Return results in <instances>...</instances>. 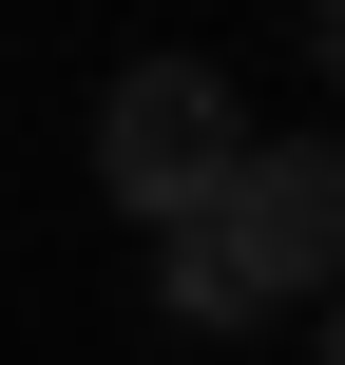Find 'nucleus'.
I'll list each match as a JSON object with an SVG mask.
<instances>
[{
  "instance_id": "nucleus-1",
  "label": "nucleus",
  "mask_w": 345,
  "mask_h": 365,
  "mask_svg": "<svg viewBox=\"0 0 345 365\" xmlns=\"http://www.w3.org/2000/svg\"><path fill=\"white\" fill-rule=\"evenodd\" d=\"M230 154H250V115H230L211 58H134V77L96 96V173H115V212H154V231H192V212L230 192Z\"/></svg>"
},
{
  "instance_id": "nucleus-3",
  "label": "nucleus",
  "mask_w": 345,
  "mask_h": 365,
  "mask_svg": "<svg viewBox=\"0 0 345 365\" xmlns=\"http://www.w3.org/2000/svg\"><path fill=\"white\" fill-rule=\"evenodd\" d=\"M154 308H173V327H269V308L230 289V250H211V231H173V269H154Z\"/></svg>"
},
{
  "instance_id": "nucleus-4",
  "label": "nucleus",
  "mask_w": 345,
  "mask_h": 365,
  "mask_svg": "<svg viewBox=\"0 0 345 365\" xmlns=\"http://www.w3.org/2000/svg\"><path fill=\"white\" fill-rule=\"evenodd\" d=\"M307 58H327V77H345V0H327V19H307Z\"/></svg>"
},
{
  "instance_id": "nucleus-5",
  "label": "nucleus",
  "mask_w": 345,
  "mask_h": 365,
  "mask_svg": "<svg viewBox=\"0 0 345 365\" xmlns=\"http://www.w3.org/2000/svg\"><path fill=\"white\" fill-rule=\"evenodd\" d=\"M327 365H345V289H327Z\"/></svg>"
},
{
  "instance_id": "nucleus-2",
  "label": "nucleus",
  "mask_w": 345,
  "mask_h": 365,
  "mask_svg": "<svg viewBox=\"0 0 345 365\" xmlns=\"http://www.w3.org/2000/svg\"><path fill=\"white\" fill-rule=\"evenodd\" d=\"M192 231L230 250V289H250V308H327V289H345V154H269V135H250V154H230V192H211Z\"/></svg>"
}]
</instances>
